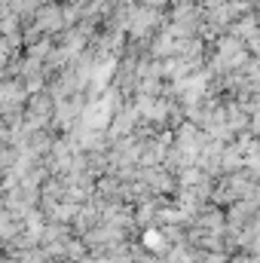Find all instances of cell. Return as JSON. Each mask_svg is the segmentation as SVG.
<instances>
[{
	"instance_id": "cell-1",
	"label": "cell",
	"mask_w": 260,
	"mask_h": 263,
	"mask_svg": "<svg viewBox=\"0 0 260 263\" xmlns=\"http://www.w3.org/2000/svg\"><path fill=\"white\" fill-rule=\"evenodd\" d=\"M114 110H117V98H114V95H104L101 101H95V104L86 110V126H92V129L107 126V120L114 117Z\"/></svg>"
},
{
	"instance_id": "cell-3",
	"label": "cell",
	"mask_w": 260,
	"mask_h": 263,
	"mask_svg": "<svg viewBox=\"0 0 260 263\" xmlns=\"http://www.w3.org/2000/svg\"><path fill=\"white\" fill-rule=\"evenodd\" d=\"M153 22H156V12H153V9H138V12L132 15V34H144Z\"/></svg>"
},
{
	"instance_id": "cell-2",
	"label": "cell",
	"mask_w": 260,
	"mask_h": 263,
	"mask_svg": "<svg viewBox=\"0 0 260 263\" xmlns=\"http://www.w3.org/2000/svg\"><path fill=\"white\" fill-rule=\"evenodd\" d=\"M242 59H245V52H242V46H239L236 40H224V43H220V65L224 67L239 65Z\"/></svg>"
},
{
	"instance_id": "cell-6",
	"label": "cell",
	"mask_w": 260,
	"mask_h": 263,
	"mask_svg": "<svg viewBox=\"0 0 260 263\" xmlns=\"http://www.w3.org/2000/svg\"><path fill=\"white\" fill-rule=\"evenodd\" d=\"M144 245H147V248H156V251H162V248H165V239H162L156 230H147V233H144Z\"/></svg>"
},
{
	"instance_id": "cell-5",
	"label": "cell",
	"mask_w": 260,
	"mask_h": 263,
	"mask_svg": "<svg viewBox=\"0 0 260 263\" xmlns=\"http://www.w3.org/2000/svg\"><path fill=\"white\" fill-rule=\"evenodd\" d=\"M18 101H22V86H15V83H6V86H0V107L18 104Z\"/></svg>"
},
{
	"instance_id": "cell-4",
	"label": "cell",
	"mask_w": 260,
	"mask_h": 263,
	"mask_svg": "<svg viewBox=\"0 0 260 263\" xmlns=\"http://www.w3.org/2000/svg\"><path fill=\"white\" fill-rule=\"evenodd\" d=\"M37 25H40L43 31H55V28H62V25H65V15H62L55 6H49V9L37 18Z\"/></svg>"
}]
</instances>
